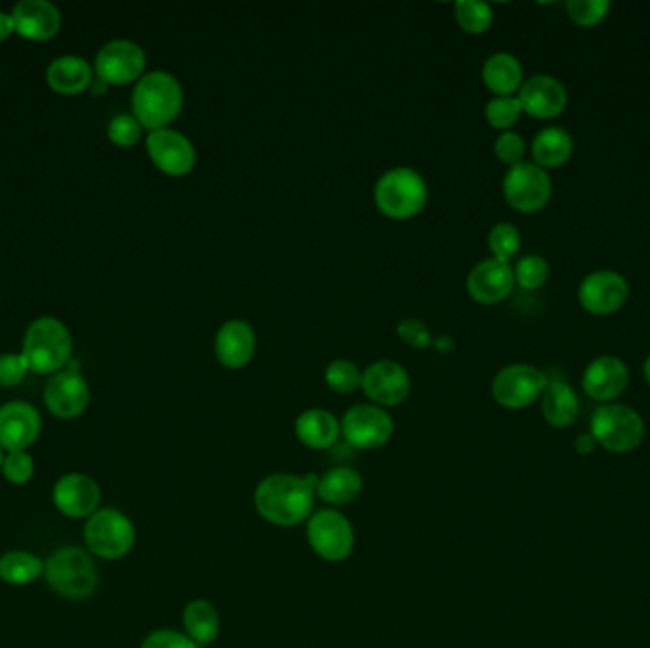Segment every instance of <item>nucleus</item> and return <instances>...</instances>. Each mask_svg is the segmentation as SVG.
I'll return each instance as SVG.
<instances>
[{"instance_id": "f257e3e1", "label": "nucleus", "mask_w": 650, "mask_h": 648, "mask_svg": "<svg viewBox=\"0 0 650 648\" xmlns=\"http://www.w3.org/2000/svg\"><path fill=\"white\" fill-rule=\"evenodd\" d=\"M316 485V474H308L305 478L294 474L266 476L253 494L255 510L263 520L276 527L300 525L315 513Z\"/></svg>"}, {"instance_id": "f03ea898", "label": "nucleus", "mask_w": 650, "mask_h": 648, "mask_svg": "<svg viewBox=\"0 0 650 648\" xmlns=\"http://www.w3.org/2000/svg\"><path fill=\"white\" fill-rule=\"evenodd\" d=\"M185 103V92L178 77L168 71L145 72L132 95L134 116L144 128H168Z\"/></svg>"}, {"instance_id": "7ed1b4c3", "label": "nucleus", "mask_w": 650, "mask_h": 648, "mask_svg": "<svg viewBox=\"0 0 650 648\" xmlns=\"http://www.w3.org/2000/svg\"><path fill=\"white\" fill-rule=\"evenodd\" d=\"M375 206L394 221H408L421 214L430 198L426 179L408 166L385 171L373 191Z\"/></svg>"}, {"instance_id": "20e7f679", "label": "nucleus", "mask_w": 650, "mask_h": 648, "mask_svg": "<svg viewBox=\"0 0 650 648\" xmlns=\"http://www.w3.org/2000/svg\"><path fill=\"white\" fill-rule=\"evenodd\" d=\"M44 578L54 592L72 601L90 598L100 586L98 567L90 552L79 546L56 549L44 564Z\"/></svg>"}, {"instance_id": "39448f33", "label": "nucleus", "mask_w": 650, "mask_h": 648, "mask_svg": "<svg viewBox=\"0 0 650 648\" xmlns=\"http://www.w3.org/2000/svg\"><path fill=\"white\" fill-rule=\"evenodd\" d=\"M590 434L601 450L613 455H628L641 447L647 428L643 417L634 407L605 403L593 411Z\"/></svg>"}, {"instance_id": "423d86ee", "label": "nucleus", "mask_w": 650, "mask_h": 648, "mask_svg": "<svg viewBox=\"0 0 650 648\" xmlns=\"http://www.w3.org/2000/svg\"><path fill=\"white\" fill-rule=\"evenodd\" d=\"M72 337L64 321L41 316L31 321L23 337V356L36 373H56L71 362Z\"/></svg>"}, {"instance_id": "0eeeda50", "label": "nucleus", "mask_w": 650, "mask_h": 648, "mask_svg": "<svg viewBox=\"0 0 650 648\" xmlns=\"http://www.w3.org/2000/svg\"><path fill=\"white\" fill-rule=\"evenodd\" d=\"M84 542L93 556L116 561L128 556L136 544V527L115 508H101L84 525Z\"/></svg>"}, {"instance_id": "6e6552de", "label": "nucleus", "mask_w": 650, "mask_h": 648, "mask_svg": "<svg viewBox=\"0 0 650 648\" xmlns=\"http://www.w3.org/2000/svg\"><path fill=\"white\" fill-rule=\"evenodd\" d=\"M307 538L310 548L329 564H339L351 556L356 535L351 521L333 508L318 510L307 521Z\"/></svg>"}, {"instance_id": "1a4fd4ad", "label": "nucleus", "mask_w": 650, "mask_h": 648, "mask_svg": "<svg viewBox=\"0 0 650 648\" xmlns=\"http://www.w3.org/2000/svg\"><path fill=\"white\" fill-rule=\"evenodd\" d=\"M551 191L550 173L527 160L508 168L506 175L502 179L504 200L508 206L520 214H536L548 206Z\"/></svg>"}, {"instance_id": "9d476101", "label": "nucleus", "mask_w": 650, "mask_h": 648, "mask_svg": "<svg viewBox=\"0 0 650 648\" xmlns=\"http://www.w3.org/2000/svg\"><path fill=\"white\" fill-rule=\"evenodd\" d=\"M548 383L550 378L535 365L512 364L497 373L491 394L499 406L510 411H520L543 398Z\"/></svg>"}, {"instance_id": "9b49d317", "label": "nucleus", "mask_w": 650, "mask_h": 648, "mask_svg": "<svg viewBox=\"0 0 650 648\" xmlns=\"http://www.w3.org/2000/svg\"><path fill=\"white\" fill-rule=\"evenodd\" d=\"M341 434L354 450H380L392 437V417L383 407L357 403L344 413Z\"/></svg>"}, {"instance_id": "f8f14e48", "label": "nucleus", "mask_w": 650, "mask_h": 648, "mask_svg": "<svg viewBox=\"0 0 650 648\" xmlns=\"http://www.w3.org/2000/svg\"><path fill=\"white\" fill-rule=\"evenodd\" d=\"M147 54L128 38H115L101 46L95 56V71L105 84H128L144 77Z\"/></svg>"}, {"instance_id": "ddd939ff", "label": "nucleus", "mask_w": 650, "mask_h": 648, "mask_svg": "<svg viewBox=\"0 0 650 648\" xmlns=\"http://www.w3.org/2000/svg\"><path fill=\"white\" fill-rule=\"evenodd\" d=\"M362 390L373 406L396 407L411 393V378L403 365L394 360H377L367 365L362 377Z\"/></svg>"}, {"instance_id": "4468645a", "label": "nucleus", "mask_w": 650, "mask_h": 648, "mask_svg": "<svg viewBox=\"0 0 650 648\" xmlns=\"http://www.w3.org/2000/svg\"><path fill=\"white\" fill-rule=\"evenodd\" d=\"M628 280L620 272L603 271L590 272L580 282L579 303L592 316H611L618 312L628 303Z\"/></svg>"}, {"instance_id": "2eb2a0df", "label": "nucleus", "mask_w": 650, "mask_h": 648, "mask_svg": "<svg viewBox=\"0 0 650 648\" xmlns=\"http://www.w3.org/2000/svg\"><path fill=\"white\" fill-rule=\"evenodd\" d=\"M147 152L158 170L172 178L189 175L196 166L193 141L170 126L150 132L147 136Z\"/></svg>"}, {"instance_id": "dca6fc26", "label": "nucleus", "mask_w": 650, "mask_h": 648, "mask_svg": "<svg viewBox=\"0 0 650 648\" xmlns=\"http://www.w3.org/2000/svg\"><path fill=\"white\" fill-rule=\"evenodd\" d=\"M44 403L59 419H77L90 403V388L77 367L59 370L48 378L44 388Z\"/></svg>"}, {"instance_id": "f3484780", "label": "nucleus", "mask_w": 650, "mask_h": 648, "mask_svg": "<svg viewBox=\"0 0 650 648\" xmlns=\"http://www.w3.org/2000/svg\"><path fill=\"white\" fill-rule=\"evenodd\" d=\"M514 287V266L493 257L476 264L466 278L468 295L483 307H493L506 300Z\"/></svg>"}, {"instance_id": "a211bd4d", "label": "nucleus", "mask_w": 650, "mask_h": 648, "mask_svg": "<svg viewBox=\"0 0 650 648\" xmlns=\"http://www.w3.org/2000/svg\"><path fill=\"white\" fill-rule=\"evenodd\" d=\"M41 413L30 401L14 399L0 406V447L8 453L25 451L41 434Z\"/></svg>"}, {"instance_id": "6ab92c4d", "label": "nucleus", "mask_w": 650, "mask_h": 648, "mask_svg": "<svg viewBox=\"0 0 650 648\" xmlns=\"http://www.w3.org/2000/svg\"><path fill=\"white\" fill-rule=\"evenodd\" d=\"M629 385V370L624 360L600 356L592 360L582 373V390L588 398L605 403H616Z\"/></svg>"}, {"instance_id": "aec40b11", "label": "nucleus", "mask_w": 650, "mask_h": 648, "mask_svg": "<svg viewBox=\"0 0 650 648\" xmlns=\"http://www.w3.org/2000/svg\"><path fill=\"white\" fill-rule=\"evenodd\" d=\"M54 507L71 520H84L100 510L101 489L87 474H67L59 478L52 491Z\"/></svg>"}, {"instance_id": "412c9836", "label": "nucleus", "mask_w": 650, "mask_h": 648, "mask_svg": "<svg viewBox=\"0 0 650 648\" xmlns=\"http://www.w3.org/2000/svg\"><path fill=\"white\" fill-rule=\"evenodd\" d=\"M517 100L522 103L523 113L538 121H554L567 109L569 93L556 77L535 75L523 82Z\"/></svg>"}, {"instance_id": "4be33fe9", "label": "nucleus", "mask_w": 650, "mask_h": 648, "mask_svg": "<svg viewBox=\"0 0 650 648\" xmlns=\"http://www.w3.org/2000/svg\"><path fill=\"white\" fill-rule=\"evenodd\" d=\"M258 350L255 329L248 321L227 320L217 329L214 341V352L217 362L225 370H243L251 364Z\"/></svg>"}, {"instance_id": "5701e85b", "label": "nucleus", "mask_w": 650, "mask_h": 648, "mask_svg": "<svg viewBox=\"0 0 650 648\" xmlns=\"http://www.w3.org/2000/svg\"><path fill=\"white\" fill-rule=\"evenodd\" d=\"M14 27L31 41H46L61 27V12L52 0H20L12 10Z\"/></svg>"}, {"instance_id": "b1692460", "label": "nucleus", "mask_w": 650, "mask_h": 648, "mask_svg": "<svg viewBox=\"0 0 650 648\" xmlns=\"http://www.w3.org/2000/svg\"><path fill=\"white\" fill-rule=\"evenodd\" d=\"M295 435L308 450H329L341 435V422L328 409H307L295 421Z\"/></svg>"}, {"instance_id": "393cba45", "label": "nucleus", "mask_w": 650, "mask_h": 648, "mask_svg": "<svg viewBox=\"0 0 650 648\" xmlns=\"http://www.w3.org/2000/svg\"><path fill=\"white\" fill-rule=\"evenodd\" d=\"M525 72L523 65L514 54L508 52H497L491 57H487L483 69H481V79L487 90L497 95V98H506V95H517L525 82Z\"/></svg>"}, {"instance_id": "a878e982", "label": "nucleus", "mask_w": 650, "mask_h": 648, "mask_svg": "<svg viewBox=\"0 0 650 648\" xmlns=\"http://www.w3.org/2000/svg\"><path fill=\"white\" fill-rule=\"evenodd\" d=\"M544 421L551 428H571L580 414V399L567 380H550L540 398Z\"/></svg>"}, {"instance_id": "bb28decb", "label": "nucleus", "mask_w": 650, "mask_h": 648, "mask_svg": "<svg viewBox=\"0 0 650 648\" xmlns=\"http://www.w3.org/2000/svg\"><path fill=\"white\" fill-rule=\"evenodd\" d=\"M574 141L571 134L561 126H548L536 134L531 143L533 162L543 170H558L567 164L572 157Z\"/></svg>"}, {"instance_id": "cd10ccee", "label": "nucleus", "mask_w": 650, "mask_h": 648, "mask_svg": "<svg viewBox=\"0 0 650 648\" xmlns=\"http://www.w3.org/2000/svg\"><path fill=\"white\" fill-rule=\"evenodd\" d=\"M362 491H364L362 476L349 466L331 468L323 476H318V485H316V497L331 507L351 504L362 494Z\"/></svg>"}, {"instance_id": "c85d7f7f", "label": "nucleus", "mask_w": 650, "mask_h": 648, "mask_svg": "<svg viewBox=\"0 0 650 648\" xmlns=\"http://www.w3.org/2000/svg\"><path fill=\"white\" fill-rule=\"evenodd\" d=\"M48 84L59 93H80L92 84V67L84 57L59 56L46 69Z\"/></svg>"}, {"instance_id": "c756f323", "label": "nucleus", "mask_w": 650, "mask_h": 648, "mask_svg": "<svg viewBox=\"0 0 650 648\" xmlns=\"http://www.w3.org/2000/svg\"><path fill=\"white\" fill-rule=\"evenodd\" d=\"M183 627L185 635L198 647L206 648L207 645L219 637L221 622L215 606L206 599H194L183 611Z\"/></svg>"}, {"instance_id": "7c9ffc66", "label": "nucleus", "mask_w": 650, "mask_h": 648, "mask_svg": "<svg viewBox=\"0 0 650 648\" xmlns=\"http://www.w3.org/2000/svg\"><path fill=\"white\" fill-rule=\"evenodd\" d=\"M44 577V561L30 552L14 549L0 557V580L10 586H25Z\"/></svg>"}, {"instance_id": "2f4dec72", "label": "nucleus", "mask_w": 650, "mask_h": 648, "mask_svg": "<svg viewBox=\"0 0 650 648\" xmlns=\"http://www.w3.org/2000/svg\"><path fill=\"white\" fill-rule=\"evenodd\" d=\"M455 20L458 27L468 35H483L493 27V8L481 0H458L455 4Z\"/></svg>"}, {"instance_id": "473e14b6", "label": "nucleus", "mask_w": 650, "mask_h": 648, "mask_svg": "<svg viewBox=\"0 0 650 648\" xmlns=\"http://www.w3.org/2000/svg\"><path fill=\"white\" fill-rule=\"evenodd\" d=\"M362 377H364V371L360 370L352 360H344V357L333 360L323 373L326 385L331 393L335 394L356 393L357 388H362Z\"/></svg>"}, {"instance_id": "72a5a7b5", "label": "nucleus", "mask_w": 650, "mask_h": 648, "mask_svg": "<svg viewBox=\"0 0 650 648\" xmlns=\"http://www.w3.org/2000/svg\"><path fill=\"white\" fill-rule=\"evenodd\" d=\"M523 107L517 95H506L489 101L486 105V121L491 128L510 132L522 118Z\"/></svg>"}, {"instance_id": "f704fd0d", "label": "nucleus", "mask_w": 650, "mask_h": 648, "mask_svg": "<svg viewBox=\"0 0 650 648\" xmlns=\"http://www.w3.org/2000/svg\"><path fill=\"white\" fill-rule=\"evenodd\" d=\"M489 250L493 253V259H499L502 263H510L515 253L522 248V235L512 223H497L487 236Z\"/></svg>"}, {"instance_id": "c9c22d12", "label": "nucleus", "mask_w": 650, "mask_h": 648, "mask_svg": "<svg viewBox=\"0 0 650 648\" xmlns=\"http://www.w3.org/2000/svg\"><path fill=\"white\" fill-rule=\"evenodd\" d=\"M515 285L525 292L540 289L550 278V264L540 255H525L514 266Z\"/></svg>"}, {"instance_id": "e433bc0d", "label": "nucleus", "mask_w": 650, "mask_h": 648, "mask_svg": "<svg viewBox=\"0 0 650 648\" xmlns=\"http://www.w3.org/2000/svg\"><path fill=\"white\" fill-rule=\"evenodd\" d=\"M611 12L608 0H569L567 15L574 25L582 29L597 27L607 20Z\"/></svg>"}, {"instance_id": "4c0bfd02", "label": "nucleus", "mask_w": 650, "mask_h": 648, "mask_svg": "<svg viewBox=\"0 0 650 648\" xmlns=\"http://www.w3.org/2000/svg\"><path fill=\"white\" fill-rule=\"evenodd\" d=\"M141 132H144V126L134 114H116L109 122V139L118 147L136 145L141 139Z\"/></svg>"}, {"instance_id": "58836bf2", "label": "nucleus", "mask_w": 650, "mask_h": 648, "mask_svg": "<svg viewBox=\"0 0 650 648\" xmlns=\"http://www.w3.org/2000/svg\"><path fill=\"white\" fill-rule=\"evenodd\" d=\"M2 476L7 478L8 484L25 485L30 484L35 476V461L27 451H15L4 456L2 464Z\"/></svg>"}, {"instance_id": "ea45409f", "label": "nucleus", "mask_w": 650, "mask_h": 648, "mask_svg": "<svg viewBox=\"0 0 650 648\" xmlns=\"http://www.w3.org/2000/svg\"><path fill=\"white\" fill-rule=\"evenodd\" d=\"M494 157L501 160L502 164L512 168V166L522 164L525 162V152H527V143L520 134L515 132H502L501 136L497 137L493 145Z\"/></svg>"}, {"instance_id": "a19ab883", "label": "nucleus", "mask_w": 650, "mask_h": 648, "mask_svg": "<svg viewBox=\"0 0 650 648\" xmlns=\"http://www.w3.org/2000/svg\"><path fill=\"white\" fill-rule=\"evenodd\" d=\"M398 337L414 350H426L434 346V336L429 326L419 318H406L398 323Z\"/></svg>"}, {"instance_id": "79ce46f5", "label": "nucleus", "mask_w": 650, "mask_h": 648, "mask_svg": "<svg viewBox=\"0 0 650 648\" xmlns=\"http://www.w3.org/2000/svg\"><path fill=\"white\" fill-rule=\"evenodd\" d=\"M30 371L27 357L14 352H4L0 354V386H15L22 383L23 377Z\"/></svg>"}, {"instance_id": "37998d69", "label": "nucleus", "mask_w": 650, "mask_h": 648, "mask_svg": "<svg viewBox=\"0 0 650 648\" xmlns=\"http://www.w3.org/2000/svg\"><path fill=\"white\" fill-rule=\"evenodd\" d=\"M141 648H202L191 641L185 634L173 632V629H157L147 635Z\"/></svg>"}, {"instance_id": "c03bdc74", "label": "nucleus", "mask_w": 650, "mask_h": 648, "mask_svg": "<svg viewBox=\"0 0 650 648\" xmlns=\"http://www.w3.org/2000/svg\"><path fill=\"white\" fill-rule=\"evenodd\" d=\"M595 450H597V443H595V440H593L590 432H586V434H580L579 437L574 440V451H577L579 455H592L593 451Z\"/></svg>"}, {"instance_id": "a18cd8bd", "label": "nucleus", "mask_w": 650, "mask_h": 648, "mask_svg": "<svg viewBox=\"0 0 650 648\" xmlns=\"http://www.w3.org/2000/svg\"><path fill=\"white\" fill-rule=\"evenodd\" d=\"M434 349L440 352V354H453L455 349H457V342L451 336H440L434 337Z\"/></svg>"}, {"instance_id": "49530a36", "label": "nucleus", "mask_w": 650, "mask_h": 648, "mask_svg": "<svg viewBox=\"0 0 650 648\" xmlns=\"http://www.w3.org/2000/svg\"><path fill=\"white\" fill-rule=\"evenodd\" d=\"M12 31H15L14 18H12V14L0 10V41H4V38L12 35Z\"/></svg>"}, {"instance_id": "de8ad7c7", "label": "nucleus", "mask_w": 650, "mask_h": 648, "mask_svg": "<svg viewBox=\"0 0 650 648\" xmlns=\"http://www.w3.org/2000/svg\"><path fill=\"white\" fill-rule=\"evenodd\" d=\"M643 375H645V380H647V385L650 386V354H649V357H647V360H645Z\"/></svg>"}, {"instance_id": "09e8293b", "label": "nucleus", "mask_w": 650, "mask_h": 648, "mask_svg": "<svg viewBox=\"0 0 650 648\" xmlns=\"http://www.w3.org/2000/svg\"><path fill=\"white\" fill-rule=\"evenodd\" d=\"M2 464H4V453H2V447H0V471H2Z\"/></svg>"}]
</instances>
